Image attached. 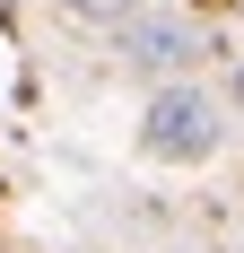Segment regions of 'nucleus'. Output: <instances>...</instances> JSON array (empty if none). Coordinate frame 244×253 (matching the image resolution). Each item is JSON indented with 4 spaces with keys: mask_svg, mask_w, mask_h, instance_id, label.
I'll return each mask as SVG.
<instances>
[{
    "mask_svg": "<svg viewBox=\"0 0 244 253\" xmlns=\"http://www.w3.org/2000/svg\"><path fill=\"white\" fill-rule=\"evenodd\" d=\"M61 9H70V18H87V26H122L140 0H61Z\"/></svg>",
    "mask_w": 244,
    "mask_h": 253,
    "instance_id": "obj_3",
    "label": "nucleus"
},
{
    "mask_svg": "<svg viewBox=\"0 0 244 253\" xmlns=\"http://www.w3.org/2000/svg\"><path fill=\"white\" fill-rule=\"evenodd\" d=\"M218 140H227V114H218V96L201 79H166L148 96V114H140V149L157 166H201Z\"/></svg>",
    "mask_w": 244,
    "mask_h": 253,
    "instance_id": "obj_1",
    "label": "nucleus"
},
{
    "mask_svg": "<svg viewBox=\"0 0 244 253\" xmlns=\"http://www.w3.org/2000/svg\"><path fill=\"white\" fill-rule=\"evenodd\" d=\"M114 35H122V61H131V70H157V79H183L192 52H201V26L166 18V9H131Z\"/></svg>",
    "mask_w": 244,
    "mask_h": 253,
    "instance_id": "obj_2",
    "label": "nucleus"
},
{
    "mask_svg": "<svg viewBox=\"0 0 244 253\" xmlns=\"http://www.w3.org/2000/svg\"><path fill=\"white\" fill-rule=\"evenodd\" d=\"M227 105L244 114V52H236V70H227Z\"/></svg>",
    "mask_w": 244,
    "mask_h": 253,
    "instance_id": "obj_4",
    "label": "nucleus"
}]
</instances>
